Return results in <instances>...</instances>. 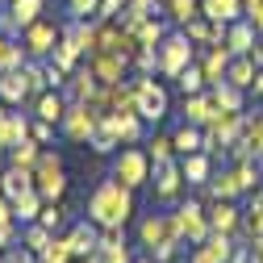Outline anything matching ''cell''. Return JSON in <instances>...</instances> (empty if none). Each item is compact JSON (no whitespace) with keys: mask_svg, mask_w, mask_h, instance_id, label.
<instances>
[{"mask_svg":"<svg viewBox=\"0 0 263 263\" xmlns=\"http://www.w3.org/2000/svg\"><path fill=\"white\" fill-rule=\"evenodd\" d=\"M129 213H134V188H125L117 176H113V180H101L96 192L88 196V221H96L101 230L125 226Z\"/></svg>","mask_w":263,"mask_h":263,"instance_id":"1","label":"cell"},{"mask_svg":"<svg viewBox=\"0 0 263 263\" xmlns=\"http://www.w3.org/2000/svg\"><path fill=\"white\" fill-rule=\"evenodd\" d=\"M155 59H159V76H167V80H176L188 63L196 59V50H192V38L184 34V29H172L167 38H163L159 46H155Z\"/></svg>","mask_w":263,"mask_h":263,"instance_id":"2","label":"cell"},{"mask_svg":"<svg viewBox=\"0 0 263 263\" xmlns=\"http://www.w3.org/2000/svg\"><path fill=\"white\" fill-rule=\"evenodd\" d=\"M34 188L42 192V201H63L67 192V176H63V159L54 151H42L34 163Z\"/></svg>","mask_w":263,"mask_h":263,"instance_id":"3","label":"cell"},{"mask_svg":"<svg viewBox=\"0 0 263 263\" xmlns=\"http://www.w3.org/2000/svg\"><path fill=\"white\" fill-rule=\"evenodd\" d=\"M134 105H138V117L142 121H163L167 117V88L151 76H134Z\"/></svg>","mask_w":263,"mask_h":263,"instance_id":"4","label":"cell"},{"mask_svg":"<svg viewBox=\"0 0 263 263\" xmlns=\"http://www.w3.org/2000/svg\"><path fill=\"white\" fill-rule=\"evenodd\" d=\"M172 217H176L180 238H188V247H201V242L209 238V230H213V226H209V209H205L201 201H184Z\"/></svg>","mask_w":263,"mask_h":263,"instance_id":"5","label":"cell"},{"mask_svg":"<svg viewBox=\"0 0 263 263\" xmlns=\"http://www.w3.org/2000/svg\"><path fill=\"white\" fill-rule=\"evenodd\" d=\"M113 176H117L125 188H142V184L151 180V155H146V151H138V146L121 151V155H117V163H113Z\"/></svg>","mask_w":263,"mask_h":263,"instance_id":"6","label":"cell"},{"mask_svg":"<svg viewBox=\"0 0 263 263\" xmlns=\"http://www.w3.org/2000/svg\"><path fill=\"white\" fill-rule=\"evenodd\" d=\"M138 238H142L146 251H151V247H180V242H184L172 213H155V217H146V221L138 226Z\"/></svg>","mask_w":263,"mask_h":263,"instance_id":"7","label":"cell"},{"mask_svg":"<svg viewBox=\"0 0 263 263\" xmlns=\"http://www.w3.org/2000/svg\"><path fill=\"white\" fill-rule=\"evenodd\" d=\"M184 184H188V180H184L180 159H163V163H155V201H159V205H172Z\"/></svg>","mask_w":263,"mask_h":263,"instance_id":"8","label":"cell"},{"mask_svg":"<svg viewBox=\"0 0 263 263\" xmlns=\"http://www.w3.org/2000/svg\"><path fill=\"white\" fill-rule=\"evenodd\" d=\"M63 134H67L71 142H88L92 129L101 125V113H96L92 105H67V113H63Z\"/></svg>","mask_w":263,"mask_h":263,"instance_id":"9","label":"cell"},{"mask_svg":"<svg viewBox=\"0 0 263 263\" xmlns=\"http://www.w3.org/2000/svg\"><path fill=\"white\" fill-rule=\"evenodd\" d=\"M63 38V29H54L50 21H34V25H25V34H21V46L29 50V59H46V54H54V42Z\"/></svg>","mask_w":263,"mask_h":263,"instance_id":"10","label":"cell"},{"mask_svg":"<svg viewBox=\"0 0 263 263\" xmlns=\"http://www.w3.org/2000/svg\"><path fill=\"white\" fill-rule=\"evenodd\" d=\"M88 67H92V76H96V84H121L125 80V71H129V59H121V54H113V50H96V54H88Z\"/></svg>","mask_w":263,"mask_h":263,"instance_id":"11","label":"cell"},{"mask_svg":"<svg viewBox=\"0 0 263 263\" xmlns=\"http://www.w3.org/2000/svg\"><path fill=\"white\" fill-rule=\"evenodd\" d=\"M96 88H101V84H96V76H92V67H88V63H84L80 71H71V76H67V84H63V96H67L71 105H88Z\"/></svg>","mask_w":263,"mask_h":263,"instance_id":"12","label":"cell"},{"mask_svg":"<svg viewBox=\"0 0 263 263\" xmlns=\"http://www.w3.org/2000/svg\"><path fill=\"white\" fill-rule=\"evenodd\" d=\"M209 226L221 234H238L242 230V209L234 201H209Z\"/></svg>","mask_w":263,"mask_h":263,"instance_id":"13","label":"cell"},{"mask_svg":"<svg viewBox=\"0 0 263 263\" xmlns=\"http://www.w3.org/2000/svg\"><path fill=\"white\" fill-rule=\"evenodd\" d=\"M217 113H221V109L213 105V96H209V92H192V96H184V121H192V125H201V129H205Z\"/></svg>","mask_w":263,"mask_h":263,"instance_id":"14","label":"cell"},{"mask_svg":"<svg viewBox=\"0 0 263 263\" xmlns=\"http://www.w3.org/2000/svg\"><path fill=\"white\" fill-rule=\"evenodd\" d=\"M255 34H259V29H255L251 21H230V25H226V50H230V54H251V50L259 46Z\"/></svg>","mask_w":263,"mask_h":263,"instance_id":"15","label":"cell"},{"mask_svg":"<svg viewBox=\"0 0 263 263\" xmlns=\"http://www.w3.org/2000/svg\"><path fill=\"white\" fill-rule=\"evenodd\" d=\"M0 101H5L9 109L29 101V80H25V67L21 71H0Z\"/></svg>","mask_w":263,"mask_h":263,"instance_id":"16","label":"cell"},{"mask_svg":"<svg viewBox=\"0 0 263 263\" xmlns=\"http://www.w3.org/2000/svg\"><path fill=\"white\" fill-rule=\"evenodd\" d=\"M67 238H71V255H96V247H101V226H88V221H80V226H71L67 230Z\"/></svg>","mask_w":263,"mask_h":263,"instance_id":"17","label":"cell"},{"mask_svg":"<svg viewBox=\"0 0 263 263\" xmlns=\"http://www.w3.org/2000/svg\"><path fill=\"white\" fill-rule=\"evenodd\" d=\"M196 63H201V71H205L209 88H213V84H221V80H226V67H230V50H226V42H221V46H209Z\"/></svg>","mask_w":263,"mask_h":263,"instance_id":"18","label":"cell"},{"mask_svg":"<svg viewBox=\"0 0 263 263\" xmlns=\"http://www.w3.org/2000/svg\"><path fill=\"white\" fill-rule=\"evenodd\" d=\"M180 167H184V180H188V184H209V180H213V163H209L205 151L180 155Z\"/></svg>","mask_w":263,"mask_h":263,"instance_id":"19","label":"cell"},{"mask_svg":"<svg viewBox=\"0 0 263 263\" xmlns=\"http://www.w3.org/2000/svg\"><path fill=\"white\" fill-rule=\"evenodd\" d=\"M105 121L113 125V134L125 142V146H134L142 138V117L138 113H105Z\"/></svg>","mask_w":263,"mask_h":263,"instance_id":"20","label":"cell"},{"mask_svg":"<svg viewBox=\"0 0 263 263\" xmlns=\"http://www.w3.org/2000/svg\"><path fill=\"white\" fill-rule=\"evenodd\" d=\"M255 71H259V63L251 59V54H230V67H226V80L234 84V88H251L255 84Z\"/></svg>","mask_w":263,"mask_h":263,"instance_id":"21","label":"cell"},{"mask_svg":"<svg viewBox=\"0 0 263 263\" xmlns=\"http://www.w3.org/2000/svg\"><path fill=\"white\" fill-rule=\"evenodd\" d=\"M67 96H63V88H50V92H42L38 96V117L42 121H50V125H59L63 121V113H67Z\"/></svg>","mask_w":263,"mask_h":263,"instance_id":"22","label":"cell"},{"mask_svg":"<svg viewBox=\"0 0 263 263\" xmlns=\"http://www.w3.org/2000/svg\"><path fill=\"white\" fill-rule=\"evenodd\" d=\"M42 192L38 188H29V192H21V196H13V217L21 221V226H29V221H38V213H42Z\"/></svg>","mask_w":263,"mask_h":263,"instance_id":"23","label":"cell"},{"mask_svg":"<svg viewBox=\"0 0 263 263\" xmlns=\"http://www.w3.org/2000/svg\"><path fill=\"white\" fill-rule=\"evenodd\" d=\"M242 188H238V180H234V167L230 172H221V176H213L209 184H205V201H234Z\"/></svg>","mask_w":263,"mask_h":263,"instance_id":"24","label":"cell"},{"mask_svg":"<svg viewBox=\"0 0 263 263\" xmlns=\"http://www.w3.org/2000/svg\"><path fill=\"white\" fill-rule=\"evenodd\" d=\"M29 188H34V172L13 167V163H9V172L0 176V192H5L9 201H13V196H21V192H29Z\"/></svg>","mask_w":263,"mask_h":263,"instance_id":"25","label":"cell"},{"mask_svg":"<svg viewBox=\"0 0 263 263\" xmlns=\"http://www.w3.org/2000/svg\"><path fill=\"white\" fill-rule=\"evenodd\" d=\"M238 13H242V0H201V17H209V21H238Z\"/></svg>","mask_w":263,"mask_h":263,"instance_id":"26","label":"cell"},{"mask_svg":"<svg viewBox=\"0 0 263 263\" xmlns=\"http://www.w3.org/2000/svg\"><path fill=\"white\" fill-rule=\"evenodd\" d=\"M209 96H213V105H217V109H226V113H242V88H234L230 80L213 84Z\"/></svg>","mask_w":263,"mask_h":263,"instance_id":"27","label":"cell"},{"mask_svg":"<svg viewBox=\"0 0 263 263\" xmlns=\"http://www.w3.org/2000/svg\"><path fill=\"white\" fill-rule=\"evenodd\" d=\"M38 155H42V142H38V138H21V142L9 151V163H13V167H25V172H34Z\"/></svg>","mask_w":263,"mask_h":263,"instance_id":"28","label":"cell"},{"mask_svg":"<svg viewBox=\"0 0 263 263\" xmlns=\"http://www.w3.org/2000/svg\"><path fill=\"white\" fill-rule=\"evenodd\" d=\"M134 34H138V46H151V50H155L163 38H167V25H163V21L151 13V17H142V21L134 25Z\"/></svg>","mask_w":263,"mask_h":263,"instance_id":"29","label":"cell"},{"mask_svg":"<svg viewBox=\"0 0 263 263\" xmlns=\"http://www.w3.org/2000/svg\"><path fill=\"white\" fill-rule=\"evenodd\" d=\"M50 238H54V230H46L42 221H29V226L21 230V247H29V251H34V255H42Z\"/></svg>","mask_w":263,"mask_h":263,"instance_id":"30","label":"cell"},{"mask_svg":"<svg viewBox=\"0 0 263 263\" xmlns=\"http://www.w3.org/2000/svg\"><path fill=\"white\" fill-rule=\"evenodd\" d=\"M88 146H92L96 155H109V151H117V146H121V138L113 134V125H109V121L101 117V125L92 129V138H88Z\"/></svg>","mask_w":263,"mask_h":263,"instance_id":"31","label":"cell"},{"mask_svg":"<svg viewBox=\"0 0 263 263\" xmlns=\"http://www.w3.org/2000/svg\"><path fill=\"white\" fill-rule=\"evenodd\" d=\"M172 142H176V155H192V151H201V125L184 121L176 134H172Z\"/></svg>","mask_w":263,"mask_h":263,"instance_id":"32","label":"cell"},{"mask_svg":"<svg viewBox=\"0 0 263 263\" xmlns=\"http://www.w3.org/2000/svg\"><path fill=\"white\" fill-rule=\"evenodd\" d=\"M176 84H180V92H184V96H192V92H205V84H209V80H205V71H201V63L192 59L188 67L176 76Z\"/></svg>","mask_w":263,"mask_h":263,"instance_id":"33","label":"cell"},{"mask_svg":"<svg viewBox=\"0 0 263 263\" xmlns=\"http://www.w3.org/2000/svg\"><path fill=\"white\" fill-rule=\"evenodd\" d=\"M38 259H42V263H71V259H76V255H71V238H67V234H54Z\"/></svg>","mask_w":263,"mask_h":263,"instance_id":"34","label":"cell"},{"mask_svg":"<svg viewBox=\"0 0 263 263\" xmlns=\"http://www.w3.org/2000/svg\"><path fill=\"white\" fill-rule=\"evenodd\" d=\"M167 17L176 21V25H188V21H196L201 17V0H167Z\"/></svg>","mask_w":263,"mask_h":263,"instance_id":"35","label":"cell"},{"mask_svg":"<svg viewBox=\"0 0 263 263\" xmlns=\"http://www.w3.org/2000/svg\"><path fill=\"white\" fill-rule=\"evenodd\" d=\"M234 180H238V188H242V192H255V188H259V167H255V155L234 159Z\"/></svg>","mask_w":263,"mask_h":263,"instance_id":"36","label":"cell"},{"mask_svg":"<svg viewBox=\"0 0 263 263\" xmlns=\"http://www.w3.org/2000/svg\"><path fill=\"white\" fill-rule=\"evenodd\" d=\"M13 17H17V25H21V34H25V25H34L38 21V13L46 9V0H13Z\"/></svg>","mask_w":263,"mask_h":263,"instance_id":"37","label":"cell"},{"mask_svg":"<svg viewBox=\"0 0 263 263\" xmlns=\"http://www.w3.org/2000/svg\"><path fill=\"white\" fill-rule=\"evenodd\" d=\"M242 138L251 142L255 159H263V117H247L242 113Z\"/></svg>","mask_w":263,"mask_h":263,"instance_id":"38","label":"cell"},{"mask_svg":"<svg viewBox=\"0 0 263 263\" xmlns=\"http://www.w3.org/2000/svg\"><path fill=\"white\" fill-rule=\"evenodd\" d=\"M146 155H151V163H163V159H176V142H172L167 134H155V138L146 142Z\"/></svg>","mask_w":263,"mask_h":263,"instance_id":"39","label":"cell"},{"mask_svg":"<svg viewBox=\"0 0 263 263\" xmlns=\"http://www.w3.org/2000/svg\"><path fill=\"white\" fill-rule=\"evenodd\" d=\"M38 221H42L46 230H59L63 221H67V205H63V201H46L42 213H38Z\"/></svg>","mask_w":263,"mask_h":263,"instance_id":"40","label":"cell"},{"mask_svg":"<svg viewBox=\"0 0 263 263\" xmlns=\"http://www.w3.org/2000/svg\"><path fill=\"white\" fill-rule=\"evenodd\" d=\"M96 263H134V259H129L125 242H109V247H96Z\"/></svg>","mask_w":263,"mask_h":263,"instance_id":"41","label":"cell"},{"mask_svg":"<svg viewBox=\"0 0 263 263\" xmlns=\"http://www.w3.org/2000/svg\"><path fill=\"white\" fill-rule=\"evenodd\" d=\"M76 59H80V50H76L67 38H59V42H54V63H59V67L67 71V76L76 71Z\"/></svg>","mask_w":263,"mask_h":263,"instance_id":"42","label":"cell"},{"mask_svg":"<svg viewBox=\"0 0 263 263\" xmlns=\"http://www.w3.org/2000/svg\"><path fill=\"white\" fill-rule=\"evenodd\" d=\"M129 67H134L138 76H151V71H159V59H155V50H151V46H142V50L129 54Z\"/></svg>","mask_w":263,"mask_h":263,"instance_id":"43","label":"cell"},{"mask_svg":"<svg viewBox=\"0 0 263 263\" xmlns=\"http://www.w3.org/2000/svg\"><path fill=\"white\" fill-rule=\"evenodd\" d=\"M25 63H29V50H25V46H17V42H9L5 59H0V71H21Z\"/></svg>","mask_w":263,"mask_h":263,"instance_id":"44","label":"cell"},{"mask_svg":"<svg viewBox=\"0 0 263 263\" xmlns=\"http://www.w3.org/2000/svg\"><path fill=\"white\" fill-rule=\"evenodd\" d=\"M96 9H101V0H67V13H71V17H80V21H88Z\"/></svg>","mask_w":263,"mask_h":263,"instance_id":"45","label":"cell"},{"mask_svg":"<svg viewBox=\"0 0 263 263\" xmlns=\"http://www.w3.org/2000/svg\"><path fill=\"white\" fill-rule=\"evenodd\" d=\"M5 263H38V255L29 251V247H21V242H13L9 255H5Z\"/></svg>","mask_w":263,"mask_h":263,"instance_id":"46","label":"cell"},{"mask_svg":"<svg viewBox=\"0 0 263 263\" xmlns=\"http://www.w3.org/2000/svg\"><path fill=\"white\" fill-rule=\"evenodd\" d=\"M17 226H21V221H0V251H9V247L17 242Z\"/></svg>","mask_w":263,"mask_h":263,"instance_id":"47","label":"cell"},{"mask_svg":"<svg viewBox=\"0 0 263 263\" xmlns=\"http://www.w3.org/2000/svg\"><path fill=\"white\" fill-rule=\"evenodd\" d=\"M125 9V0H101V9H96V17H105V21H117V13Z\"/></svg>","mask_w":263,"mask_h":263,"instance_id":"48","label":"cell"},{"mask_svg":"<svg viewBox=\"0 0 263 263\" xmlns=\"http://www.w3.org/2000/svg\"><path fill=\"white\" fill-rule=\"evenodd\" d=\"M29 138H38V142L46 146V142H50V121H42V117L29 121Z\"/></svg>","mask_w":263,"mask_h":263,"instance_id":"49","label":"cell"},{"mask_svg":"<svg viewBox=\"0 0 263 263\" xmlns=\"http://www.w3.org/2000/svg\"><path fill=\"white\" fill-rule=\"evenodd\" d=\"M176 251H180V247H151V259H155V263H172Z\"/></svg>","mask_w":263,"mask_h":263,"instance_id":"50","label":"cell"},{"mask_svg":"<svg viewBox=\"0 0 263 263\" xmlns=\"http://www.w3.org/2000/svg\"><path fill=\"white\" fill-rule=\"evenodd\" d=\"M247 21H251V25L259 29V34H263V0H259V5H251V9H247Z\"/></svg>","mask_w":263,"mask_h":263,"instance_id":"51","label":"cell"},{"mask_svg":"<svg viewBox=\"0 0 263 263\" xmlns=\"http://www.w3.org/2000/svg\"><path fill=\"white\" fill-rule=\"evenodd\" d=\"M0 221H17V217H13V201H9L5 192H0Z\"/></svg>","mask_w":263,"mask_h":263,"instance_id":"52","label":"cell"},{"mask_svg":"<svg viewBox=\"0 0 263 263\" xmlns=\"http://www.w3.org/2000/svg\"><path fill=\"white\" fill-rule=\"evenodd\" d=\"M188 263H213V259H209V255H205V251H201V247H196V251H192V259H188Z\"/></svg>","mask_w":263,"mask_h":263,"instance_id":"53","label":"cell"},{"mask_svg":"<svg viewBox=\"0 0 263 263\" xmlns=\"http://www.w3.org/2000/svg\"><path fill=\"white\" fill-rule=\"evenodd\" d=\"M251 88H255V96H263V67L255 71V84H251Z\"/></svg>","mask_w":263,"mask_h":263,"instance_id":"54","label":"cell"},{"mask_svg":"<svg viewBox=\"0 0 263 263\" xmlns=\"http://www.w3.org/2000/svg\"><path fill=\"white\" fill-rule=\"evenodd\" d=\"M251 59H255V63H259V67H263V38H259V46L251 50Z\"/></svg>","mask_w":263,"mask_h":263,"instance_id":"55","label":"cell"},{"mask_svg":"<svg viewBox=\"0 0 263 263\" xmlns=\"http://www.w3.org/2000/svg\"><path fill=\"white\" fill-rule=\"evenodd\" d=\"M9 42H13V38H5V34H0V59H5V50H9Z\"/></svg>","mask_w":263,"mask_h":263,"instance_id":"56","label":"cell"},{"mask_svg":"<svg viewBox=\"0 0 263 263\" xmlns=\"http://www.w3.org/2000/svg\"><path fill=\"white\" fill-rule=\"evenodd\" d=\"M71 263H96V255H84V259H80V255H76V259H71Z\"/></svg>","mask_w":263,"mask_h":263,"instance_id":"57","label":"cell"},{"mask_svg":"<svg viewBox=\"0 0 263 263\" xmlns=\"http://www.w3.org/2000/svg\"><path fill=\"white\" fill-rule=\"evenodd\" d=\"M5 113H9V105H5V101H0V121H5Z\"/></svg>","mask_w":263,"mask_h":263,"instance_id":"58","label":"cell"},{"mask_svg":"<svg viewBox=\"0 0 263 263\" xmlns=\"http://www.w3.org/2000/svg\"><path fill=\"white\" fill-rule=\"evenodd\" d=\"M251 5H259V0H242V13H247V9H251Z\"/></svg>","mask_w":263,"mask_h":263,"instance_id":"59","label":"cell"},{"mask_svg":"<svg viewBox=\"0 0 263 263\" xmlns=\"http://www.w3.org/2000/svg\"><path fill=\"white\" fill-rule=\"evenodd\" d=\"M138 263H155V259H138Z\"/></svg>","mask_w":263,"mask_h":263,"instance_id":"60","label":"cell"},{"mask_svg":"<svg viewBox=\"0 0 263 263\" xmlns=\"http://www.w3.org/2000/svg\"><path fill=\"white\" fill-rule=\"evenodd\" d=\"M0 263H5V255H0Z\"/></svg>","mask_w":263,"mask_h":263,"instance_id":"61","label":"cell"},{"mask_svg":"<svg viewBox=\"0 0 263 263\" xmlns=\"http://www.w3.org/2000/svg\"><path fill=\"white\" fill-rule=\"evenodd\" d=\"M9 5H13V0H9Z\"/></svg>","mask_w":263,"mask_h":263,"instance_id":"62","label":"cell"}]
</instances>
